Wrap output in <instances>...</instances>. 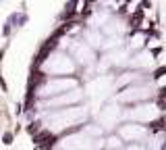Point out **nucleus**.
Returning <instances> with one entry per match:
<instances>
[{
  "mask_svg": "<svg viewBox=\"0 0 166 150\" xmlns=\"http://www.w3.org/2000/svg\"><path fill=\"white\" fill-rule=\"evenodd\" d=\"M116 136L123 140V144H145V140L150 138V127L137 125V123H123L116 129Z\"/></svg>",
  "mask_w": 166,
  "mask_h": 150,
  "instance_id": "nucleus-7",
  "label": "nucleus"
},
{
  "mask_svg": "<svg viewBox=\"0 0 166 150\" xmlns=\"http://www.w3.org/2000/svg\"><path fill=\"white\" fill-rule=\"evenodd\" d=\"M123 113H124L123 106L116 104L114 100H112L110 104H102V106H100V113H98V123L96 125H100L102 131L104 129H112V127L123 119Z\"/></svg>",
  "mask_w": 166,
  "mask_h": 150,
  "instance_id": "nucleus-9",
  "label": "nucleus"
},
{
  "mask_svg": "<svg viewBox=\"0 0 166 150\" xmlns=\"http://www.w3.org/2000/svg\"><path fill=\"white\" fill-rule=\"evenodd\" d=\"M90 115L91 113L87 104H77V106H69V109L52 110V113H44L42 127L52 138L62 136V134H73L87 123Z\"/></svg>",
  "mask_w": 166,
  "mask_h": 150,
  "instance_id": "nucleus-1",
  "label": "nucleus"
},
{
  "mask_svg": "<svg viewBox=\"0 0 166 150\" xmlns=\"http://www.w3.org/2000/svg\"><path fill=\"white\" fill-rule=\"evenodd\" d=\"M154 65V54L150 52V50H139V52H135V54H131V59H129V67L135 69V71H143V69H150Z\"/></svg>",
  "mask_w": 166,
  "mask_h": 150,
  "instance_id": "nucleus-10",
  "label": "nucleus"
},
{
  "mask_svg": "<svg viewBox=\"0 0 166 150\" xmlns=\"http://www.w3.org/2000/svg\"><path fill=\"white\" fill-rule=\"evenodd\" d=\"M77 88H81L79 77H46L35 88L33 94L40 100H48V98H54L58 94H64V92H71V90H77Z\"/></svg>",
  "mask_w": 166,
  "mask_h": 150,
  "instance_id": "nucleus-3",
  "label": "nucleus"
},
{
  "mask_svg": "<svg viewBox=\"0 0 166 150\" xmlns=\"http://www.w3.org/2000/svg\"><path fill=\"white\" fill-rule=\"evenodd\" d=\"M123 140L116 134H110L108 138H104V150H123Z\"/></svg>",
  "mask_w": 166,
  "mask_h": 150,
  "instance_id": "nucleus-12",
  "label": "nucleus"
},
{
  "mask_svg": "<svg viewBox=\"0 0 166 150\" xmlns=\"http://www.w3.org/2000/svg\"><path fill=\"white\" fill-rule=\"evenodd\" d=\"M124 150H147V148H145L143 144H129Z\"/></svg>",
  "mask_w": 166,
  "mask_h": 150,
  "instance_id": "nucleus-13",
  "label": "nucleus"
},
{
  "mask_svg": "<svg viewBox=\"0 0 166 150\" xmlns=\"http://www.w3.org/2000/svg\"><path fill=\"white\" fill-rule=\"evenodd\" d=\"M83 38H85V44H87L91 50H102L104 42H106L104 34L98 31V29H85V31H83Z\"/></svg>",
  "mask_w": 166,
  "mask_h": 150,
  "instance_id": "nucleus-11",
  "label": "nucleus"
},
{
  "mask_svg": "<svg viewBox=\"0 0 166 150\" xmlns=\"http://www.w3.org/2000/svg\"><path fill=\"white\" fill-rule=\"evenodd\" d=\"M154 86L152 83H145V82H137V83H131L127 88L118 90V94L112 98L116 104H141V102H147L150 98H154Z\"/></svg>",
  "mask_w": 166,
  "mask_h": 150,
  "instance_id": "nucleus-4",
  "label": "nucleus"
},
{
  "mask_svg": "<svg viewBox=\"0 0 166 150\" xmlns=\"http://www.w3.org/2000/svg\"><path fill=\"white\" fill-rule=\"evenodd\" d=\"M162 117L160 109L154 102H141L135 104L133 109L124 110L123 119H129V123H137V125H150V123H156Z\"/></svg>",
  "mask_w": 166,
  "mask_h": 150,
  "instance_id": "nucleus-6",
  "label": "nucleus"
},
{
  "mask_svg": "<svg viewBox=\"0 0 166 150\" xmlns=\"http://www.w3.org/2000/svg\"><path fill=\"white\" fill-rule=\"evenodd\" d=\"M71 48V59H73V63H75L77 67H91L94 63H96V50H91L85 42L81 40H73L69 44Z\"/></svg>",
  "mask_w": 166,
  "mask_h": 150,
  "instance_id": "nucleus-8",
  "label": "nucleus"
},
{
  "mask_svg": "<svg viewBox=\"0 0 166 150\" xmlns=\"http://www.w3.org/2000/svg\"><path fill=\"white\" fill-rule=\"evenodd\" d=\"M2 140H4V144H13V134L8 131V134H4L2 136Z\"/></svg>",
  "mask_w": 166,
  "mask_h": 150,
  "instance_id": "nucleus-14",
  "label": "nucleus"
},
{
  "mask_svg": "<svg viewBox=\"0 0 166 150\" xmlns=\"http://www.w3.org/2000/svg\"><path fill=\"white\" fill-rule=\"evenodd\" d=\"M83 98H85L83 88H77V90H71V92H64V94H58L54 98H48V100H37V110H42V113H52V110L77 106V104H81Z\"/></svg>",
  "mask_w": 166,
  "mask_h": 150,
  "instance_id": "nucleus-5",
  "label": "nucleus"
},
{
  "mask_svg": "<svg viewBox=\"0 0 166 150\" xmlns=\"http://www.w3.org/2000/svg\"><path fill=\"white\" fill-rule=\"evenodd\" d=\"M40 73L44 77H73L77 73V65L64 50H52L40 59Z\"/></svg>",
  "mask_w": 166,
  "mask_h": 150,
  "instance_id": "nucleus-2",
  "label": "nucleus"
}]
</instances>
